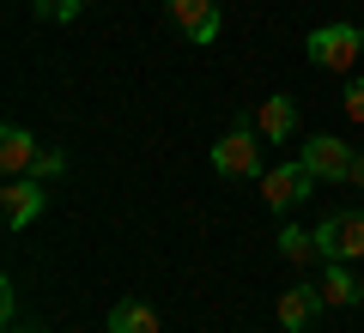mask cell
Returning <instances> with one entry per match:
<instances>
[{
    "mask_svg": "<svg viewBox=\"0 0 364 333\" xmlns=\"http://www.w3.org/2000/svg\"><path fill=\"white\" fill-rule=\"evenodd\" d=\"M164 13H170V25L182 31V37L188 43H200V49H207V43H219V0H164Z\"/></svg>",
    "mask_w": 364,
    "mask_h": 333,
    "instance_id": "cell-7",
    "label": "cell"
},
{
    "mask_svg": "<svg viewBox=\"0 0 364 333\" xmlns=\"http://www.w3.org/2000/svg\"><path fill=\"white\" fill-rule=\"evenodd\" d=\"M43 206H49V194H43L37 176H6V188H0V218H6V231H25V224H37Z\"/></svg>",
    "mask_w": 364,
    "mask_h": 333,
    "instance_id": "cell-6",
    "label": "cell"
},
{
    "mask_svg": "<svg viewBox=\"0 0 364 333\" xmlns=\"http://www.w3.org/2000/svg\"><path fill=\"white\" fill-rule=\"evenodd\" d=\"M340 109H346V121H352V128H364V79H352V85H346Z\"/></svg>",
    "mask_w": 364,
    "mask_h": 333,
    "instance_id": "cell-15",
    "label": "cell"
},
{
    "mask_svg": "<svg viewBox=\"0 0 364 333\" xmlns=\"http://www.w3.org/2000/svg\"><path fill=\"white\" fill-rule=\"evenodd\" d=\"M109 333H164V321H158L152 303H140V297H122V303L109 309Z\"/></svg>",
    "mask_w": 364,
    "mask_h": 333,
    "instance_id": "cell-12",
    "label": "cell"
},
{
    "mask_svg": "<svg viewBox=\"0 0 364 333\" xmlns=\"http://www.w3.org/2000/svg\"><path fill=\"white\" fill-rule=\"evenodd\" d=\"M310 67H322V73H352L358 67V49H364V31L358 25H322L310 31Z\"/></svg>",
    "mask_w": 364,
    "mask_h": 333,
    "instance_id": "cell-1",
    "label": "cell"
},
{
    "mask_svg": "<svg viewBox=\"0 0 364 333\" xmlns=\"http://www.w3.org/2000/svg\"><path fill=\"white\" fill-rule=\"evenodd\" d=\"M255 133H261L267 146H286L291 133H298V103H291L286 91H279V97H267V103L255 109Z\"/></svg>",
    "mask_w": 364,
    "mask_h": 333,
    "instance_id": "cell-9",
    "label": "cell"
},
{
    "mask_svg": "<svg viewBox=\"0 0 364 333\" xmlns=\"http://www.w3.org/2000/svg\"><path fill=\"white\" fill-rule=\"evenodd\" d=\"M37 152H43V146L31 140L18 121L0 128V170H6V176H31V170H37Z\"/></svg>",
    "mask_w": 364,
    "mask_h": 333,
    "instance_id": "cell-10",
    "label": "cell"
},
{
    "mask_svg": "<svg viewBox=\"0 0 364 333\" xmlns=\"http://www.w3.org/2000/svg\"><path fill=\"white\" fill-rule=\"evenodd\" d=\"M352 146L340 140V133H316V140H304V152H298V164L310 170L316 182H346V170H352Z\"/></svg>",
    "mask_w": 364,
    "mask_h": 333,
    "instance_id": "cell-5",
    "label": "cell"
},
{
    "mask_svg": "<svg viewBox=\"0 0 364 333\" xmlns=\"http://www.w3.org/2000/svg\"><path fill=\"white\" fill-rule=\"evenodd\" d=\"M279 255H286L291 267H310V261H322V249H316V231H304V224H286V231H279Z\"/></svg>",
    "mask_w": 364,
    "mask_h": 333,
    "instance_id": "cell-13",
    "label": "cell"
},
{
    "mask_svg": "<svg viewBox=\"0 0 364 333\" xmlns=\"http://www.w3.org/2000/svg\"><path fill=\"white\" fill-rule=\"evenodd\" d=\"M261 146H267V140L255 133V121H249V128H231L219 146H213V170L231 176V182H237V176H255V182H261Z\"/></svg>",
    "mask_w": 364,
    "mask_h": 333,
    "instance_id": "cell-3",
    "label": "cell"
},
{
    "mask_svg": "<svg viewBox=\"0 0 364 333\" xmlns=\"http://www.w3.org/2000/svg\"><path fill=\"white\" fill-rule=\"evenodd\" d=\"M6 333H43V327H6Z\"/></svg>",
    "mask_w": 364,
    "mask_h": 333,
    "instance_id": "cell-18",
    "label": "cell"
},
{
    "mask_svg": "<svg viewBox=\"0 0 364 333\" xmlns=\"http://www.w3.org/2000/svg\"><path fill=\"white\" fill-rule=\"evenodd\" d=\"M346 188H352V194H364V152L352 158V170H346Z\"/></svg>",
    "mask_w": 364,
    "mask_h": 333,
    "instance_id": "cell-17",
    "label": "cell"
},
{
    "mask_svg": "<svg viewBox=\"0 0 364 333\" xmlns=\"http://www.w3.org/2000/svg\"><path fill=\"white\" fill-rule=\"evenodd\" d=\"M31 6H37L43 25H73V18L85 13V0H31Z\"/></svg>",
    "mask_w": 364,
    "mask_h": 333,
    "instance_id": "cell-14",
    "label": "cell"
},
{
    "mask_svg": "<svg viewBox=\"0 0 364 333\" xmlns=\"http://www.w3.org/2000/svg\"><path fill=\"white\" fill-rule=\"evenodd\" d=\"M316 315H322V291L316 285H286L279 291V327L286 333H310Z\"/></svg>",
    "mask_w": 364,
    "mask_h": 333,
    "instance_id": "cell-8",
    "label": "cell"
},
{
    "mask_svg": "<svg viewBox=\"0 0 364 333\" xmlns=\"http://www.w3.org/2000/svg\"><path fill=\"white\" fill-rule=\"evenodd\" d=\"M61 170H67V158L55 152V146H43V152H37V170H31V176H37V182H49V176H61Z\"/></svg>",
    "mask_w": 364,
    "mask_h": 333,
    "instance_id": "cell-16",
    "label": "cell"
},
{
    "mask_svg": "<svg viewBox=\"0 0 364 333\" xmlns=\"http://www.w3.org/2000/svg\"><path fill=\"white\" fill-rule=\"evenodd\" d=\"M316 291H322V303H328V309H352V303L364 297V285L352 279L346 261H322V285H316Z\"/></svg>",
    "mask_w": 364,
    "mask_h": 333,
    "instance_id": "cell-11",
    "label": "cell"
},
{
    "mask_svg": "<svg viewBox=\"0 0 364 333\" xmlns=\"http://www.w3.org/2000/svg\"><path fill=\"white\" fill-rule=\"evenodd\" d=\"M316 188V176L304 164H279V170H261V206L267 212H291V206H304Z\"/></svg>",
    "mask_w": 364,
    "mask_h": 333,
    "instance_id": "cell-4",
    "label": "cell"
},
{
    "mask_svg": "<svg viewBox=\"0 0 364 333\" xmlns=\"http://www.w3.org/2000/svg\"><path fill=\"white\" fill-rule=\"evenodd\" d=\"M316 249L322 261H364V206L316 218Z\"/></svg>",
    "mask_w": 364,
    "mask_h": 333,
    "instance_id": "cell-2",
    "label": "cell"
}]
</instances>
